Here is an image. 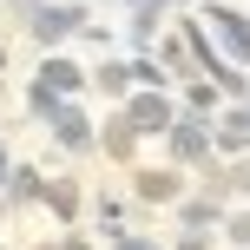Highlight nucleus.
Instances as JSON below:
<instances>
[{"label":"nucleus","instance_id":"nucleus-1","mask_svg":"<svg viewBox=\"0 0 250 250\" xmlns=\"http://www.w3.org/2000/svg\"><path fill=\"white\" fill-rule=\"evenodd\" d=\"M204 145H211V138L198 132V119H185V125H178V132H171V151H178V158H198Z\"/></svg>","mask_w":250,"mask_h":250},{"label":"nucleus","instance_id":"nucleus-2","mask_svg":"<svg viewBox=\"0 0 250 250\" xmlns=\"http://www.w3.org/2000/svg\"><path fill=\"white\" fill-rule=\"evenodd\" d=\"M211 20H217V26H224V40H230V46H237V53H244V60H250V20H237V13H224V7H217V13H211Z\"/></svg>","mask_w":250,"mask_h":250},{"label":"nucleus","instance_id":"nucleus-3","mask_svg":"<svg viewBox=\"0 0 250 250\" xmlns=\"http://www.w3.org/2000/svg\"><path fill=\"white\" fill-rule=\"evenodd\" d=\"M132 119H138V132H158V125H165V105H151V99H138V112H132Z\"/></svg>","mask_w":250,"mask_h":250},{"label":"nucleus","instance_id":"nucleus-4","mask_svg":"<svg viewBox=\"0 0 250 250\" xmlns=\"http://www.w3.org/2000/svg\"><path fill=\"white\" fill-rule=\"evenodd\" d=\"M237 237H244V244H250V217H237Z\"/></svg>","mask_w":250,"mask_h":250},{"label":"nucleus","instance_id":"nucleus-5","mask_svg":"<svg viewBox=\"0 0 250 250\" xmlns=\"http://www.w3.org/2000/svg\"><path fill=\"white\" fill-rule=\"evenodd\" d=\"M119 250H151V244H138V237H132V244H119Z\"/></svg>","mask_w":250,"mask_h":250},{"label":"nucleus","instance_id":"nucleus-6","mask_svg":"<svg viewBox=\"0 0 250 250\" xmlns=\"http://www.w3.org/2000/svg\"><path fill=\"white\" fill-rule=\"evenodd\" d=\"M178 250H204V244H198V237H191V244H178Z\"/></svg>","mask_w":250,"mask_h":250}]
</instances>
